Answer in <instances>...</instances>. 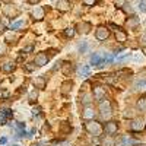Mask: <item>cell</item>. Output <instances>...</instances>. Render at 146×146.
Instances as JSON below:
<instances>
[{"label":"cell","mask_w":146,"mask_h":146,"mask_svg":"<svg viewBox=\"0 0 146 146\" xmlns=\"http://www.w3.org/2000/svg\"><path fill=\"white\" fill-rule=\"evenodd\" d=\"M69 6H70V3L66 2V0H62V2H58V3H57V7H58L60 10H67Z\"/></svg>","instance_id":"21"},{"label":"cell","mask_w":146,"mask_h":146,"mask_svg":"<svg viewBox=\"0 0 146 146\" xmlns=\"http://www.w3.org/2000/svg\"><path fill=\"white\" fill-rule=\"evenodd\" d=\"M139 23H140V19L137 16H131V18L127 19V27L129 28H137Z\"/></svg>","instance_id":"9"},{"label":"cell","mask_w":146,"mask_h":146,"mask_svg":"<svg viewBox=\"0 0 146 146\" xmlns=\"http://www.w3.org/2000/svg\"><path fill=\"white\" fill-rule=\"evenodd\" d=\"M40 111H41V108H40V107H36V108H34V110H32V114H34V115H38V114H40Z\"/></svg>","instance_id":"32"},{"label":"cell","mask_w":146,"mask_h":146,"mask_svg":"<svg viewBox=\"0 0 146 146\" xmlns=\"http://www.w3.org/2000/svg\"><path fill=\"white\" fill-rule=\"evenodd\" d=\"M146 85V80L145 79H139V80H136V83H135V86H136V89H140V88H143Z\"/></svg>","instance_id":"24"},{"label":"cell","mask_w":146,"mask_h":146,"mask_svg":"<svg viewBox=\"0 0 146 146\" xmlns=\"http://www.w3.org/2000/svg\"><path fill=\"white\" fill-rule=\"evenodd\" d=\"M36 146H38V145H36Z\"/></svg>","instance_id":"43"},{"label":"cell","mask_w":146,"mask_h":146,"mask_svg":"<svg viewBox=\"0 0 146 146\" xmlns=\"http://www.w3.org/2000/svg\"><path fill=\"white\" fill-rule=\"evenodd\" d=\"M5 50V45H0V51H3Z\"/></svg>","instance_id":"38"},{"label":"cell","mask_w":146,"mask_h":146,"mask_svg":"<svg viewBox=\"0 0 146 146\" xmlns=\"http://www.w3.org/2000/svg\"><path fill=\"white\" fill-rule=\"evenodd\" d=\"M27 70H28V72L35 70V64H34V63H28V64H27Z\"/></svg>","instance_id":"31"},{"label":"cell","mask_w":146,"mask_h":146,"mask_svg":"<svg viewBox=\"0 0 146 146\" xmlns=\"http://www.w3.org/2000/svg\"><path fill=\"white\" fill-rule=\"evenodd\" d=\"M85 129L94 136H101V133H102V126L98 123V121H94V120L85 123Z\"/></svg>","instance_id":"1"},{"label":"cell","mask_w":146,"mask_h":146,"mask_svg":"<svg viewBox=\"0 0 146 146\" xmlns=\"http://www.w3.org/2000/svg\"><path fill=\"white\" fill-rule=\"evenodd\" d=\"M101 143H102V146H115V140L113 137H105L101 140Z\"/></svg>","instance_id":"20"},{"label":"cell","mask_w":146,"mask_h":146,"mask_svg":"<svg viewBox=\"0 0 146 146\" xmlns=\"http://www.w3.org/2000/svg\"><path fill=\"white\" fill-rule=\"evenodd\" d=\"M137 108L140 110V111H146V96H142V98H139V101H137Z\"/></svg>","instance_id":"19"},{"label":"cell","mask_w":146,"mask_h":146,"mask_svg":"<svg viewBox=\"0 0 146 146\" xmlns=\"http://www.w3.org/2000/svg\"><path fill=\"white\" fill-rule=\"evenodd\" d=\"M108 35H110L108 28H105V27H98V28H96V32H95L96 40H100V41H105V40L108 38Z\"/></svg>","instance_id":"4"},{"label":"cell","mask_w":146,"mask_h":146,"mask_svg":"<svg viewBox=\"0 0 146 146\" xmlns=\"http://www.w3.org/2000/svg\"><path fill=\"white\" fill-rule=\"evenodd\" d=\"M143 127H145V124H143L142 120H133L131 123H130V129L133 131H142Z\"/></svg>","instance_id":"6"},{"label":"cell","mask_w":146,"mask_h":146,"mask_svg":"<svg viewBox=\"0 0 146 146\" xmlns=\"http://www.w3.org/2000/svg\"><path fill=\"white\" fill-rule=\"evenodd\" d=\"M124 10H126V12H130V13L133 12L131 7H130V3H124Z\"/></svg>","instance_id":"34"},{"label":"cell","mask_w":146,"mask_h":146,"mask_svg":"<svg viewBox=\"0 0 146 146\" xmlns=\"http://www.w3.org/2000/svg\"><path fill=\"white\" fill-rule=\"evenodd\" d=\"M143 41H146V35H143Z\"/></svg>","instance_id":"40"},{"label":"cell","mask_w":146,"mask_h":146,"mask_svg":"<svg viewBox=\"0 0 146 146\" xmlns=\"http://www.w3.org/2000/svg\"><path fill=\"white\" fill-rule=\"evenodd\" d=\"M94 117H95V111L92 108H86L83 111V118H86V120H94Z\"/></svg>","instance_id":"14"},{"label":"cell","mask_w":146,"mask_h":146,"mask_svg":"<svg viewBox=\"0 0 146 146\" xmlns=\"http://www.w3.org/2000/svg\"><path fill=\"white\" fill-rule=\"evenodd\" d=\"M29 3L31 5H36V3H38V0H29Z\"/></svg>","instance_id":"37"},{"label":"cell","mask_w":146,"mask_h":146,"mask_svg":"<svg viewBox=\"0 0 146 146\" xmlns=\"http://www.w3.org/2000/svg\"><path fill=\"white\" fill-rule=\"evenodd\" d=\"M72 69H73V66H72V63H69V62H64V63H63V66H62V72L64 73L66 76L72 72Z\"/></svg>","instance_id":"16"},{"label":"cell","mask_w":146,"mask_h":146,"mask_svg":"<svg viewBox=\"0 0 146 146\" xmlns=\"http://www.w3.org/2000/svg\"><path fill=\"white\" fill-rule=\"evenodd\" d=\"M136 146H145V145H136Z\"/></svg>","instance_id":"41"},{"label":"cell","mask_w":146,"mask_h":146,"mask_svg":"<svg viewBox=\"0 0 146 146\" xmlns=\"http://www.w3.org/2000/svg\"><path fill=\"white\" fill-rule=\"evenodd\" d=\"M108 27H110V28H113V29H114V31H115V32H117V31H120V29H121V28H120V27H117V25H114V23H110V25H108Z\"/></svg>","instance_id":"33"},{"label":"cell","mask_w":146,"mask_h":146,"mask_svg":"<svg viewBox=\"0 0 146 146\" xmlns=\"http://www.w3.org/2000/svg\"><path fill=\"white\" fill-rule=\"evenodd\" d=\"M105 131L108 135H114L117 131V123L115 121H108V123H105Z\"/></svg>","instance_id":"8"},{"label":"cell","mask_w":146,"mask_h":146,"mask_svg":"<svg viewBox=\"0 0 146 146\" xmlns=\"http://www.w3.org/2000/svg\"><path fill=\"white\" fill-rule=\"evenodd\" d=\"M72 88H73V82H64L63 85H62V91H63V94H67V92H70L72 91Z\"/></svg>","instance_id":"18"},{"label":"cell","mask_w":146,"mask_h":146,"mask_svg":"<svg viewBox=\"0 0 146 146\" xmlns=\"http://www.w3.org/2000/svg\"><path fill=\"white\" fill-rule=\"evenodd\" d=\"M115 38H117V41L123 42V41H126V38H127V34H126L123 29H120V31L115 32Z\"/></svg>","instance_id":"15"},{"label":"cell","mask_w":146,"mask_h":146,"mask_svg":"<svg viewBox=\"0 0 146 146\" xmlns=\"http://www.w3.org/2000/svg\"><path fill=\"white\" fill-rule=\"evenodd\" d=\"M86 47H88V42L83 41V42L79 45V51H80V53H85V51H86Z\"/></svg>","instance_id":"27"},{"label":"cell","mask_w":146,"mask_h":146,"mask_svg":"<svg viewBox=\"0 0 146 146\" xmlns=\"http://www.w3.org/2000/svg\"><path fill=\"white\" fill-rule=\"evenodd\" d=\"M36 98H38V91H35V89H34V91L29 94V100H31V101H35Z\"/></svg>","instance_id":"26"},{"label":"cell","mask_w":146,"mask_h":146,"mask_svg":"<svg viewBox=\"0 0 146 146\" xmlns=\"http://www.w3.org/2000/svg\"><path fill=\"white\" fill-rule=\"evenodd\" d=\"M91 64L96 66V67H102L104 64H107L104 62V57H102V53H94L91 56Z\"/></svg>","instance_id":"3"},{"label":"cell","mask_w":146,"mask_h":146,"mask_svg":"<svg viewBox=\"0 0 146 146\" xmlns=\"http://www.w3.org/2000/svg\"><path fill=\"white\" fill-rule=\"evenodd\" d=\"M78 28H79V31L82 34H88L91 31V23L89 22H82V23H79V25H78Z\"/></svg>","instance_id":"13"},{"label":"cell","mask_w":146,"mask_h":146,"mask_svg":"<svg viewBox=\"0 0 146 146\" xmlns=\"http://www.w3.org/2000/svg\"><path fill=\"white\" fill-rule=\"evenodd\" d=\"M96 2H95V0H85V2H83V5H88V6H91V5H95Z\"/></svg>","instance_id":"35"},{"label":"cell","mask_w":146,"mask_h":146,"mask_svg":"<svg viewBox=\"0 0 146 146\" xmlns=\"http://www.w3.org/2000/svg\"><path fill=\"white\" fill-rule=\"evenodd\" d=\"M6 118H7V117L3 114V111H0V124H5V123H6Z\"/></svg>","instance_id":"28"},{"label":"cell","mask_w":146,"mask_h":146,"mask_svg":"<svg viewBox=\"0 0 146 146\" xmlns=\"http://www.w3.org/2000/svg\"><path fill=\"white\" fill-rule=\"evenodd\" d=\"M32 16H34L36 21H41V19L44 18V9L40 7V6H38V7H35L34 12H32Z\"/></svg>","instance_id":"11"},{"label":"cell","mask_w":146,"mask_h":146,"mask_svg":"<svg viewBox=\"0 0 146 146\" xmlns=\"http://www.w3.org/2000/svg\"><path fill=\"white\" fill-rule=\"evenodd\" d=\"M64 35L67 36V38L75 36V28H66V29H64Z\"/></svg>","instance_id":"22"},{"label":"cell","mask_w":146,"mask_h":146,"mask_svg":"<svg viewBox=\"0 0 146 146\" xmlns=\"http://www.w3.org/2000/svg\"><path fill=\"white\" fill-rule=\"evenodd\" d=\"M100 111H101L102 117H110L111 115V102L108 100H102L100 102Z\"/></svg>","instance_id":"2"},{"label":"cell","mask_w":146,"mask_h":146,"mask_svg":"<svg viewBox=\"0 0 146 146\" xmlns=\"http://www.w3.org/2000/svg\"><path fill=\"white\" fill-rule=\"evenodd\" d=\"M6 142H7V139H6V137H2V139H0V143H2V145H5Z\"/></svg>","instance_id":"36"},{"label":"cell","mask_w":146,"mask_h":146,"mask_svg":"<svg viewBox=\"0 0 146 146\" xmlns=\"http://www.w3.org/2000/svg\"><path fill=\"white\" fill-rule=\"evenodd\" d=\"M137 7H139V9H140L142 12H146V2H140Z\"/></svg>","instance_id":"30"},{"label":"cell","mask_w":146,"mask_h":146,"mask_svg":"<svg viewBox=\"0 0 146 146\" xmlns=\"http://www.w3.org/2000/svg\"><path fill=\"white\" fill-rule=\"evenodd\" d=\"M31 51H34V47L32 45H28V47H25L22 50V53H31Z\"/></svg>","instance_id":"29"},{"label":"cell","mask_w":146,"mask_h":146,"mask_svg":"<svg viewBox=\"0 0 146 146\" xmlns=\"http://www.w3.org/2000/svg\"><path fill=\"white\" fill-rule=\"evenodd\" d=\"M89 102H91V95H89V94H83V95H82V104L88 105Z\"/></svg>","instance_id":"23"},{"label":"cell","mask_w":146,"mask_h":146,"mask_svg":"<svg viewBox=\"0 0 146 146\" xmlns=\"http://www.w3.org/2000/svg\"><path fill=\"white\" fill-rule=\"evenodd\" d=\"M15 146H19V145H15Z\"/></svg>","instance_id":"42"},{"label":"cell","mask_w":146,"mask_h":146,"mask_svg":"<svg viewBox=\"0 0 146 146\" xmlns=\"http://www.w3.org/2000/svg\"><path fill=\"white\" fill-rule=\"evenodd\" d=\"M94 96L96 100H104L105 98V89L102 86H94Z\"/></svg>","instance_id":"7"},{"label":"cell","mask_w":146,"mask_h":146,"mask_svg":"<svg viewBox=\"0 0 146 146\" xmlns=\"http://www.w3.org/2000/svg\"><path fill=\"white\" fill-rule=\"evenodd\" d=\"M89 73H91V66L85 64V66L79 67V76H80V78H88Z\"/></svg>","instance_id":"12"},{"label":"cell","mask_w":146,"mask_h":146,"mask_svg":"<svg viewBox=\"0 0 146 146\" xmlns=\"http://www.w3.org/2000/svg\"><path fill=\"white\" fill-rule=\"evenodd\" d=\"M22 25H23V22H22V21H18V22H15V23H12V25H10V29H13V31H15V29L21 28Z\"/></svg>","instance_id":"25"},{"label":"cell","mask_w":146,"mask_h":146,"mask_svg":"<svg viewBox=\"0 0 146 146\" xmlns=\"http://www.w3.org/2000/svg\"><path fill=\"white\" fill-rule=\"evenodd\" d=\"M34 85H35V88H38V89H44L45 85H47V82H45V79H44L42 76H38V78H35Z\"/></svg>","instance_id":"10"},{"label":"cell","mask_w":146,"mask_h":146,"mask_svg":"<svg viewBox=\"0 0 146 146\" xmlns=\"http://www.w3.org/2000/svg\"><path fill=\"white\" fill-rule=\"evenodd\" d=\"M15 64L13 63H5L3 66H2V70L5 72V73H10V72H13L15 70Z\"/></svg>","instance_id":"17"},{"label":"cell","mask_w":146,"mask_h":146,"mask_svg":"<svg viewBox=\"0 0 146 146\" xmlns=\"http://www.w3.org/2000/svg\"><path fill=\"white\" fill-rule=\"evenodd\" d=\"M47 63H48V56H47V54H44V53L36 54V57H35V62H34V64H35V66L42 67V66H45Z\"/></svg>","instance_id":"5"},{"label":"cell","mask_w":146,"mask_h":146,"mask_svg":"<svg viewBox=\"0 0 146 146\" xmlns=\"http://www.w3.org/2000/svg\"><path fill=\"white\" fill-rule=\"evenodd\" d=\"M143 54L146 56V48H143Z\"/></svg>","instance_id":"39"}]
</instances>
